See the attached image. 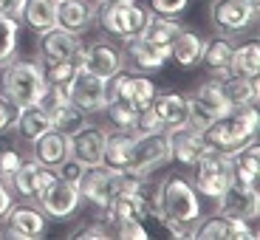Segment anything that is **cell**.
Segmentation results:
<instances>
[{"mask_svg": "<svg viewBox=\"0 0 260 240\" xmlns=\"http://www.w3.org/2000/svg\"><path fill=\"white\" fill-rule=\"evenodd\" d=\"M0 85H3V93H6L17 108L37 105L40 99H43V93H46V88H48L37 59H20V57H12L9 62H3Z\"/></svg>", "mask_w": 260, "mask_h": 240, "instance_id": "3957f363", "label": "cell"}, {"mask_svg": "<svg viewBox=\"0 0 260 240\" xmlns=\"http://www.w3.org/2000/svg\"><path fill=\"white\" fill-rule=\"evenodd\" d=\"M113 229L108 226V221H93V223H79L71 232V237H111Z\"/></svg>", "mask_w": 260, "mask_h": 240, "instance_id": "60d3db41", "label": "cell"}, {"mask_svg": "<svg viewBox=\"0 0 260 240\" xmlns=\"http://www.w3.org/2000/svg\"><path fill=\"white\" fill-rule=\"evenodd\" d=\"M167 161H170V150H167V136H164V133H136L133 158H130L127 169L142 173V176H150L153 169H158Z\"/></svg>", "mask_w": 260, "mask_h": 240, "instance_id": "30bf717a", "label": "cell"}, {"mask_svg": "<svg viewBox=\"0 0 260 240\" xmlns=\"http://www.w3.org/2000/svg\"><path fill=\"white\" fill-rule=\"evenodd\" d=\"M133 142H136V133H127V130L108 133L102 150V164L111 169H127L130 158H133Z\"/></svg>", "mask_w": 260, "mask_h": 240, "instance_id": "484cf974", "label": "cell"}, {"mask_svg": "<svg viewBox=\"0 0 260 240\" xmlns=\"http://www.w3.org/2000/svg\"><path fill=\"white\" fill-rule=\"evenodd\" d=\"M43 215L54 218V221H68L77 215V209L82 207V195H79L77 184L74 181H62V178H54L48 184V189L37 198Z\"/></svg>", "mask_w": 260, "mask_h": 240, "instance_id": "9c48e42d", "label": "cell"}, {"mask_svg": "<svg viewBox=\"0 0 260 240\" xmlns=\"http://www.w3.org/2000/svg\"><path fill=\"white\" fill-rule=\"evenodd\" d=\"M23 12H26V0H0V14L3 17L23 23Z\"/></svg>", "mask_w": 260, "mask_h": 240, "instance_id": "ee69618b", "label": "cell"}, {"mask_svg": "<svg viewBox=\"0 0 260 240\" xmlns=\"http://www.w3.org/2000/svg\"><path fill=\"white\" fill-rule=\"evenodd\" d=\"M85 116H88V113L79 111V108L71 102V99H68V102L54 105V108H48V119H51V127H54V130H59V133H65V136L77 133V130L85 124Z\"/></svg>", "mask_w": 260, "mask_h": 240, "instance_id": "d6a6232c", "label": "cell"}, {"mask_svg": "<svg viewBox=\"0 0 260 240\" xmlns=\"http://www.w3.org/2000/svg\"><path fill=\"white\" fill-rule=\"evenodd\" d=\"M192 237H204V240H215V237H226V240H249L257 237V229L249 226V221L243 218H232V215L215 212L207 221H198L192 229Z\"/></svg>", "mask_w": 260, "mask_h": 240, "instance_id": "4fadbf2b", "label": "cell"}, {"mask_svg": "<svg viewBox=\"0 0 260 240\" xmlns=\"http://www.w3.org/2000/svg\"><path fill=\"white\" fill-rule=\"evenodd\" d=\"M17 34H20V23L9 20L0 14V65L17 54Z\"/></svg>", "mask_w": 260, "mask_h": 240, "instance_id": "d590c367", "label": "cell"}, {"mask_svg": "<svg viewBox=\"0 0 260 240\" xmlns=\"http://www.w3.org/2000/svg\"><path fill=\"white\" fill-rule=\"evenodd\" d=\"M57 178V173H54L51 167H46V164L40 161H23L17 167V173L12 176V181H9V187L14 189V195H20V198H28V201H37L40 195L48 189V184Z\"/></svg>", "mask_w": 260, "mask_h": 240, "instance_id": "9a60e30c", "label": "cell"}, {"mask_svg": "<svg viewBox=\"0 0 260 240\" xmlns=\"http://www.w3.org/2000/svg\"><path fill=\"white\" fill-rule=\"evenodd\" d=\"M189 0H150V12L161 17H181Z\"/></svg>", "mask_w": 260, "mask_h": 240, "instance_id": "ab89813d", "label": "cell"}, {"mask_svg": "<svg viewBox=\"0 0 260 240\" xmlns=\"http://www.w3.org/2000/svg\"><path fill=\"white\" fill-rule=\"evenodd\" d=\"M260 130V113L257 105H246L241 111H232L226 116L209 122L207 127L201 130V139L207 144V150H218V153H238L246 142L257 139Z\"/></svg>", "mask_w": 260, "mask_h": 240, "instance_id": "6da1fadb", "label": "cell"}, {"mask_svg": "<svg viewBox=\"0 0 260 240\" xmlns=\"http://www.w3.org/2000/svg\"><path fill=\"white\" fill-rule=\"evenodd\" d=\"M167 150H170V161L181 164V167H192L198 158L207 153V144L201 139V130L189 127V124H178V127H167Z\"/></svg>", "mask_w": 260, "mask_h": 240, "instance_id": "7c38bea8", "label": "cell"}, {"mask_svg": "<svg viewBox=\"0 0 260 240\" xmlns=\"http://www.w3.org/2000/svg\"><path fill=\"white\" fill-rule=\"evenodd\" d=\"M105 136H108L105 130L82 124L77 133H71V136H68V142H71V156L77 158L82 167H96V164H102Z\"/></svg>", "mask_w": 260, "mask_h": 240, "instance_id": "ac0fdd59", "label": "cell"}, {"mask_svg": "<svg viewBox=\"0 0 260 240\" xmlns=\"http://www.w3.org/2000/svg\"><path fill=\"white\" fill-rule=\"evenodd\" d=\"M82 46L79 34L65 31L59 26H51L46 31H40V57L43 59H74Z\"/></svg>", "mask_w": 260, "mask_h": 240, "instance_id": "44dd1931", "label": "cell"}, {"mask_svg": "<svg viewBox=\"0 0 260 240\" xmlns=\"http://www.w3.org/2000/svg\"><path fill=\"white\" fill-rule=\"evenodd\" d=\"M79 65L102 79H111L124 68V51L111 40H93L91 46H85V57Z\"/></svg>", "mask_w": 260, "mask_h": 240, "instance_id": "5bb4252c", "label": "cell"}, {"mask_svg": "<svg viewBox=\"0 0 260 240\" xmlns=\"http://www.w3.org/2000/svg\"><path fill=\"white\" fill-rule=\"evenodd\" d=\"M218 212L232 215V218H243V221H257L260 209V195L257 187H243V184H229L226 192L218 198Z\"/></svg>", "mask_w": 260, "mask_h": 240, "instance_id": "e0dca14e", "label": "cell"}, {"mask_svg": "<svg viewBox=\"0 0 260 240\" xmlns=\"http://www.w3.org/2000/svg\"><path fill=\"white\" fill-rule=\"evenodd\" d=\"M48 229L46 215L40 207H20L12 203L9 212L3 215V237H20V240H34L43 237Z\"/></svg>", "mask_w": 260, "mask_h": 240, "instance_id": "8fae6325", "label": "cell"}, {"mask_svg": "<svg viewBox=\"0 0 260 240\" xmlns=\"http://www.w3.org/2000/svg\"><path fill=\"white\" fill-rule=\"evenodd\" d=\"M40 71H43V79L46 85H65L71 82L74 71H77V62L74 59H40Z\"/></svg>", "mask_w": 260, "mask_h": 240, "instance_id": "836d02e7", "label": "cell"}, {"mask_svg": "<svg viewBox=\"0 0 260 240\" xmlns=\"http://www.w3.org/2000/svg\"><path fill=\"white\" fill-rule=\"evenodd\" d=\"M164 124H161V119L156 116V111L153 108H147V111H142L139 113V122H136V133H164Z\"/></svg>", "mask_w": 260, "mask_h": 240, "instance_id": "b9f144b4", "label": "cell"}, {"mask_svg": "<svg viewBox=\"0 0 260 240\" xmlns=\"http://www.w3.org/2000/svg\"><path fill=\"white\" fill-rule=\"evenodd\" d=\"M17 113L20 108L12 102V99L6 96V93H0V136L3 133H9V130L14 127V122H17Z\"/></svg>", "mask_w": 260, "mask_h": 240, "instance_id": "f35d334b", "label": "cell"}, {"mask_svg": "<svg viewBox=\"0 0 260 240\" xmlns=\"http://www.w3.org/2000/svg\"><path fill=\"white\" fill-rule=\"evenodd\" d=\"M111 229H113V234H116V237H130V240L150 237L142 221H116V223H111Z\"/></svg>", "mask_w": 260, "mask_h": 240, "instance_id": "74e56055", "label": "cell"}, {"mask_svg": "<svg viewBox=\"0 0 260 240\" xmlns=\"http://www.w3.org/2000/svg\"><path fill=\"white\" fill-rule=\"evenodd\" d=\"M167 59H170V48L153 46V43L144 40L142 34L124 40V62L130 65V71H139V74L161 71Z\"/></svg>", "mask_w": 260, "mask_h": 240, "instance_id": "2e32d148", "label": "cell"}, {"mask_svg": "<svg viewBox=\"0 0 260 240\" xmlns=\"http://www.w3.org/2000/svg\"><path fill=\"white\" fill-rule=\"evenodd\" d=\"M23 164V156H20L14 147H0V178L3 181H12V176L17 173V167Z\"/></svg>", "mask_w": 260, "mask_h": 240, "instance_id": "8d00e7d4", "label": "cell"}, {"mask_svg": "<svg viewBox=\"0 0 260 240\" xmlns=\"http://www.w3.org/2000/svg\"><path fill=\"white\" fill-rule=\"evenodd\" d=\"M82 169L85 167L77 161V158L68 156L62 164H59V167H54V173H57V178H62V181H74V184H77V178L82 176Z\"/></svg>", "mask_w": 260, "mask_h": 240, "instance_id": "7bdbcfd3", "label": "cell"}, {"mask_svg": "<svg viewBox=\"0 0 260 240\" xmlns=\"http://www.w3.org/2000/svg\"><path fill=\"white\" fill-rule=\"evenodd\" d=\"M232 37L229 34H218L212 40H204V54H201V62L215 79H226L229 74V59H232Z\"/></svg>", "mask_w": 260, "mask_h": 240, "instance_id": "603a6c76", "label": "cell"}, {"mask_svg": "<svg viewBox=\"0 0 260 240\" xmlns=\"http://www.w3.org/2000/svg\"><path fill=\"white\" fill-rule=\"evenodd\" d=\"M229 71L235 77H249V79L257 77L260 74V43L257 40H249V43H241V46L232 48Z\"/></svg>", "mask_w": 260, "mask_h": 240, "instance_id": "f546056e", "label": "cell"}, {"mask_svg": "<svg viewBox=\"0 0 260 240\" xmlns=\"http://www.w3.org/2000/svg\"><path fill=\"white\" fill-rule=\"evenodd\" d=\"M108 116H111L113 127L116 130H127V133H136V122H139V111L133 105L122 102V99H111L108 102Z\"/></svg>", "mask_w": 260, "mask_h": 240, "instance_id": "e575fe53", "label": "cell"}, {"mask_svg": "<svg viewBox=\"0 0 260 240\" xmlns=\"http://www.w3.org/2000/svg\"><path fill=\"white\" fill-rule=\"evenodd\" d=\"M68 156H71V142H68L65 133H59L54 127L46 130L40 139L31 142V158L40 164H46V167H51V169L59 167Z\"/></svg>", "mask_w": 260, "mask_h": 240, "instance_id": "7402d4cb", "label": "cell"}, {"mask_svg": "<svg viewBox=\"0 0 260 240\" xmlns=\"http://www.w3.org/2000/svg\"><path fill=\"white\" fill-rule=\"evenodd\" d=\"M178 31H181V26L176 23V17H161V14H153V12H150L147 26L142 28V37L150 40L153 46L170 48V46H173V40L178 37Z\"/></svg>", "mask_w": 260, "mask_h": 240, "instance_id": "4dcf8cb0", "label": "cell"}, {"mask_svg": "<svg viewBox=\"0 0 260 240\" xmlns=\"http://www.w3.org/2000/svg\"><path fill=\"white\" fill-rule=\"evenodd\" d=\"M150 20V9L136 0H102L96 3V23L105 34L119 40H130L142 34Z\"/></svg>", "mask_w": 260, "mask_h": 240, "instance_id": "277c9868", "label": "cell"}, {"mask_svg": "<svg viewBox=\"0 0 260 240\" xmlns=\"http://www.w3.org/2000/svg\"><path fill=\"white\" fill-rule=\"evenodd\" d=\"M153 207L161 218L181 226L195 229V223L201 221V198L195 192L192 181L184 176H167L158 184L156 195H153Z\"/></svg>", "mask_w": 260, "mask_h": 240, "instance_id": "7a4b0ae2", "label": "cell"}, {"mask_svg": "<svg viewBox=\"0 0 260 240\" xmlns=\"http://www.w3.org/2000/svg\"><path fill=\"white\" fill-rule=\"evenodd\" d=\"M189 169H192L195 192H201L209 201H218L232 184V158L226 153H218V150H207Z\"/></svg>", "mask_w": 260, "mask_h": 240, "instance_id": "5b68a950", "label": "cell"}, {"mask_svg": "<svg viewBox=\"0 0 260 240\" xmlns=\"http://www.w3.org/2000/svg\"><path fill=\"white\" fill-rule=\"evenodd\" d=\"M96 23V3L91 0H57V26L82 34Z\"/></svg>", "mask_w": 260, "mask_h": 240, "instance_id": "d6986e66", "label": "cell"}, {"mask_svg": "<svg viewBox=\"0 0 260 240\" xmlns=\"http://www.w3.org/2000/svg\"><path fill=\"white\" fill-rule=\"evenodd\" d=\"M156 116L161 119L164 127H178V124L189 122V96L178 91H164L153 96V105H150Z\"/></svg>", "mask_w": 260, "mask_h": 240, "instance_id": "cb8c5ba5", "label": "cell"}, {"mask_svg": "<svg viewBox=\"0 0 260 240\" xmlns=\"http://www.w3.org/2000/svg\"><path fill=\"white\" fill-rule=\"evenodd\" d=\"M189 105H192L195 111H201L209 122H215V119L232 113V108H229L226 96H223V91H221V79H215V77L195 88L192 96H189Z\"/></svg>", "mask_w": 260, "mask_h": 240, "instance_id": "ffe728a7", "label": "cell"}, {"mask_svg": "<svg viewBox=\"0 0 260 240\" xmlns=\"http://www.w3.org/2000/svg\"><path fill=\"white\" fill-rule=\"evenodd\" d=\"M23 23L28 28H34L37 34L57 26V0H26Z\"/></svg>", "mask_w": 260, "mask_h": 240, "instance_id": "1f68e13d", "label": "cell"}, {"mask_svg": "<svg viewBox=\"0 0 260 240\" xmlns=\"http://www.w3.org/2000/svg\"><path fill=\"white\" fill-rule=\"evenodd\" d=\"M221 91H223V96H226L232 111H241L246 105H257V99H260L257 77L249 79V77H235V74H229L226 79H221Z\"/></svg>", "mask_w": 260, "mask_h": 240, "instance_id": "4316f807", "label": "cell"}, {"mask_svg": "<svg viewBox=\"0 0 260 240\" xmlns=\"http://www.w3.org/2000/svg\"><path fill=\"white\" fill-rule=\"evenodd\" d=\"M93 3H102V0H93Z\"/></svg>", "mask_w": 260, "mask_h": 240, "instance_id": "bcb514c9", "label": "cell"}, {"mask_svg": "<svg viewBox=\"0 0 260 240\" xmlns=\"http://www.w3.org/2000/svg\"><path fill=\"white\" fill-rule=\"evenodd\" d=\"M14 203V189L9 187V181L0 178V221H3V215L9 212V207Z\"/></svg>", "mask_w": 260, "mask_h": 240, "instance_id": "f6af8a7d", "label": "cell"}, {"mask_svg": "<svg viewBox=\"0 0 260 240\" xmlns=\"http://www.w3.org/2000/svg\"><path fill=\"white\" fill-rule=\"evenodd\" d=\"M65 91H68V99L85 113H102L108 108V102H111V85H108V79L91 74L82 65H77V71H74L71 82L65 85Z\"/></svg>", "mask_w": 260, "mask_h": 240, "instance_id": "8992f818", "label": "cell"}, {"mask_svg": "<svg viewBox=\"0 0 260 240\" xmlns=\"http://www.w3.org/2000/svg\"><path fill=\"white\" fill-rule=\"evenodd\" d=\"M201 54H204V37L189 31V28H181L178 37L173 40V46H170V59L178 68H195L201 62Z\"/></svg>", "mask_w": 260, "mask_h": 240, "instance_id": "83f0119b", "label": "cell"}, {"mask_svg": "<svg viewBox=\"0 0 260 240\" xmlns=\"http://www.w3.org/2000/svg\"><path fill=\"white\" fill-rule=\"evenodd\" d=\"M209 20L218 34L235 37L257 23V0H212Z\"/></svg>", "mask_w": 260, "mask_h": 240, "instance_id": "52a82bcc", "label": "cell"}, {"mask_svg": "<svg viewBox=\"0 0 260 240\" xmlns=\"http://www.w3.org/2000/svg\"><path fill=\"white\" fill-rule=\"evenodd\" d=\"M14 130H17L20 139H26L28 144L34 139H40L46 130H51V119H48V111L43 105H26V108H20L17 113V122H14Z\"/></svg>", "mask_w": 260, "mask_h": 240, "instance_id": "f1b7e54d", "label": "cell"}, {"mask_svg": "<svg viewBox=\"0 0 260 240\" xmlns=\"http://www.w3.org/2000/svg\"><path fill=\"white\" fill-rule=\"evenodd\" d=\"M229 158H232V181L243 184V187H257V176H260V144H257V139L246 142Z\"/></svg>", "mask_w": 260, "mask_h": 240, "instance_id": "d4e9b609", "label": "cell"}, {"mask_svg": "<svg viewBox=\"0 0 260 240\" xmlns=\"http://www.w3.org/2000/svg\"><path fill=\"white\" fill-rule=\"evenodd\" d=\"M111 85V99H122V102L133 105L139 113L147 111L153 105V96H156V82L147 79V74H139V71H119L116 77L108 79Z\"/></svg>", "mask_w": 260, "mask_h": 240, "instance_id": "ba28073f", "label": "cell"}]
</instances>
